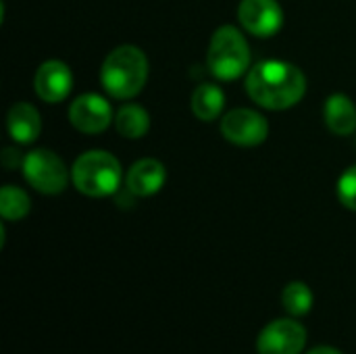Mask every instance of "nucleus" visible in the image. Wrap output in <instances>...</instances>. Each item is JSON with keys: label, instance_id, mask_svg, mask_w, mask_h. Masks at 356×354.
Wrapping results in <instances>:
<instances>
[{"label": "nucleus", "instance_id": "obj_1", "mask_svg": "<svg viewBox=\"0 0 356 354\" xmlns=\"http://www.w3.org/2000/svg\"><path fill=\"white\" fill-rule=\"evenodd\" d=\"M246 92L259 106L284 111L302 100L307 77L288 61H261L246 75Z\"/></svg>", "mask_w": 356, "mask_h": 354}, {"label": "nucleus", "instance_id": "obj_2", "mask_svg": "<svg viewBox=\"0 0 356 354\" xmlns=\"http://www.w3.org/2000/svg\"><path fill=\"white\" fill-rule=\"evenodd\" d=\"M148 79V58L131 44L111 50L100 67V81L106 94L119 100H129L142 92Z\"/></svg>", "mask_w": 356, "mask_h": 354}, {"label": "nucleus", "instance_id": "obj_3", "mask_svg": "<svg viewBox=\"0 0 356 354\" xmlns=\"http://www.w3.org/2000/svg\"><path fill=\"white\" fill-rule=\"evenodd\" d=\"M71 182L90 198L111 196L121 184V163L106 150H88L73 163Z\"/></svg>", "mask_w": 356, "mask_h": 354}, {"label": "nucleus", "instance_id": "obj_4", "mask_svg": "<svg viewBox=\"0 0 356 354\" xmlns=\"http://www.w3.org/2000/svg\"><path fill=\"white\" fill-rule=\"evenodd\" d=\"M207 63L217 79L232 81L242 77L250 67V48L242 31L234 25H221L211 38Z\"/></svg>", "mask_w": 356, "mask_h": 354}, {"label": "nucleus", "instance_id": "obj_5", "mask_svg": "<svg viewBox=\"0 0 356 354\" xmlns=\"http://www.w3.org/2000/svg\"><path fill=\"white\" fill-rule=\"evenodd\" d=\"M21 167L27 184L42 194H60L67 188V167L52 150L35 148L27 152L21 161Z\"/></svg>", "mask_w": 356, "mask_h": 354}, {"label": "nucleus", "instance_id": "obj_6", "mask_svg": "<svg viewBox=\"0 0 356 354\" xmlns=\"http://www.w3.org/2000/svg\"><path fill=\"white\" fill-rule=\"evenodd\" d=\"M307 344V330L296 317L267 323L257 338L259 354H300Z\"/></svg>", "mask_w": 356, "mask_h": 354}, {"label": "nucleus", "instance_id": "obj_7", "mask_svg": "<svg viewBox=\"0 0 356 354\" xmlns=\"http://www.w3.org/2000/svg\"><path fill=\"white\" fill-rule=\"evenodd\" d=\"M221 134L236 146H259L269 136V123L257 111L234 108L221 119Z\"/></svg>", "mask_w": 356, "mask_h": 354}, {"label": "nucleus", "instance_id": "obj_8", "mask_svg": "<svg viewBox=\"0 0 356 354\" xmlns=\"http://www.w3.org/2000/svg\"><path fill=\"white\" fill-rule=\"evenodd\" d=\"M242 27L257 38H271L284 25V10L277 0H242L238 6Z\"/></svg>", "mask_w": 356, "mask_h": 354}, {"label": "nucleus", "instance_id": "obj_9", "mask_svg": "<svg viewBox=\"0 0 356 354\" xmlns=\"http://www.w3.org/2000/svg\"><path fill=\"white\" fill-rule=\"evenodd\" d=\"M113 108L106 98L98 94H81L69 106V121L81 134H100L113 121Z\"/></svg>", "mask_w": 356, "mask_h": 354}, {"label": "nucleus", "instance_id": "obj_10", "mask_svg": "<svg viewBox=\"0 0 356 354\" xmlns=\"http://www.w3.org/2000/svg\"><path fill=\"white\" fill-rule=\"evenodd\" d=\"M73 88V75L69 65L63 61H46L38 67L33 75V90L35 94L50 104L63 102Z\"/></svg>", "mask_w": 356, "mask_h": 354}, {"label": "nucleus", "instance_id": "obj_11", "mask_svg": "<svg viewBox=\"0 0 356 354\" xmlns=\"http://www.w3.org/2000/svg\"><path fill=\"white\" fill-rule=\"evenodd\" d=\"M167 179V169L159 159H140L127 171L125 184L127 190L136 196H152L156 194Z\"/></svg>", "mask_w": 356, "mask_h": 354}, {"label": "nucleus", "instance_id": "obj_12", "mask_svg": "<svg viewBox=\"0 0 356 354\" xmlns=\"http://www.w3.org/2000/svg\"><path fill=\"white\" fill-rule=\"evenodd\" d=\"M6 129L17 144L35 142L42 131V119L38 108L29 102H15L6 115Z\"/></svg>", "mask_w": 356, "mask_h": 354}, {"label": "nucleus", "instance_id": "obj_13", "mask_svg": "<svg viewBox=\"0 0 356 354\" xmlns=\"http://www.w3.org/2000/svg\"><path fill=\"white\" fill-rule=\"evenodd\" d=\"M323 117L336 136H350L356 129V106L346 94H332L325 100Z\"/></svg>", "mask_w": 356, "mask_h": 354}, {"label": "nucleus", "instance_id": "obj_14", "mask_svg": "<svg viewBox=\"0 0 356 354\" xmlns=\"http://www.w3.org/2000/svg\"><path fill=\"white\" fill-rule=\"evenodd\" d=\"M225 106V94L215 83H200L192 94V113L200 121H215Z\"/></svg>", "mask_w": 356, "mask_h": 354}, {"label": "nucleus", "instance_id": "obj_15", "mask_svg": "<svg viewBox=\"0 0 356 354\" xmlns=\"http://www.w3.org/2000/svg\"><path fill=\"white\" fill-rule=\"evenodd\" d=\"M117 131L127 140H138L146 136L150 127V115L140 104H123L115 115Z\"/></svg>", "mask_w": 356, "mask_h": 354}, {"label": "nucleus", "instance_id": "obj_16", "mask_svg": "<svg viewBox=\"0 0 356 354\" xmlns=\"http://www.w3.org/2000/svg\"><path fill=\"white\" fill-rule=\"evenodd\" d=\"M313 290L305 282H290L282 292V305L290 317H305L313 309Z\"/></svg>", "mask_w": 356, "mask_h": 354}, {"label": "nucleus", "instance_id": "obj_17", "mask_svg": "<svg viewBox=\"0 0 356 354\" xmlns=\"http://www.w3.org/2000/svg\"><path fill=\"white\" fill-rule=\"evenodd\" d=\"M31 211L29 196L17 186H2L0 190V215L4 221H21Z\"/></svg>", "mask_w": 356, "mask_h": 354}, {"label": "nucleus", "instance_id": "obj_18", "mask_svg": "<svg viewBox=\"0 0 356 354\" xmlns=\"http://www.w3.org/2000/svg\"><path fill=\"white\" fill-rule=\"evenodd\" d=\"M338 198L346 209L356 213V165L348 167L338 179Z\"/></svg>", "mask_w": 356, "mask_h": 354}, {"label": "nucleus", "instance_id": "obj_19", "mask_svg": "<svg viewBox=\"0 0 356 354\" xmlns=\"http://www.w3.org/2000/svg\"><path fill=\"white\" fill-rule=\"evenodd\" d=\"M307 354H342L338 348H332V346H317V348H313L311 353Z\"/></svg>", "mask_w": 356, "mask_h": 354}]
</instances>
